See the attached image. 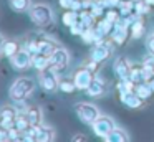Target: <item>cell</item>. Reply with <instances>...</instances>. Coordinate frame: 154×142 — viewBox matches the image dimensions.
Masks as SVG:
<instances>
[{"mask_svg": "<svg viewBox=\"0 0 154 142\" xmlns=\"http://www.w3.org/2000/svg\"><path fill=\"white\" fill-rule=\"evenodd\" d=\"M17 114H18V109L15 107V106L4 104L2 107H0V121H5V119H12V121H15Z\"/></svg>", "mask_w": 154, "mask_h": 142, "instance_id": "23", "label": "cell"}, {"mask_svg": "<svg viewBox=\"0 0 154 142\" xmlns=\"http://www.w3.org/2000/svg\"><path fill=\"white\" fill-rule=\"evenodd\" d=\"M5 140H8V129L0 125V142H5Z\"/></svg>", "mask_w": 154, "mask_h": 142, "instance_id": "33", "label": "cell"}, {"mask_svg": "<svg viewBox=\"0 0 154 142\" xmlns=\"http://www.w3.org/2000/svg\"><path fill=\"white\" fill-rule=\"evenodd\" d=\"M71 5H73V0H60V7L65 10H71Z\"/></svg>", "mask_w": 154, "mask_h": 142, "instance_id": "36", "label": "cell"}, {"mask_svg": "<svg viewBox=\"0 0 154 142\" xmlns=\"http://www.w3.org/2000/svg\"><path fill=\"white\" fill-rule=\"evenodd\" d=\"M88 137L85 134H75L73 137H71V142H86Z\"/></svg>", "mask_w": 154, "mask_h": 142, "instance_id": "34", "label": "cell"}, {"mask_svg": "<svg viewBox=\"0 0 154 142\" xmlns=\"http://www.w3.org/2000/svg\"><path fill=\"white\" fill-rule=\"evenodd\" d=\"M147 83H149V84H151V88H152V91H154V74L151 76L149 79H147Z\"/></svg>", "mask_w": 154, "mask_h": 142, "instance_id": "38", "label": "cell"}, {"mask_svg": "<svg viewBox=\"0 0 154 142\" xmlns=\"http://www.w3.org/2000/svg\"><path fill=\"white\" fill-rule=\"evenodd\" d=\"M8 140H23V132H22L17 125L10 127L8 129Z\"/></svg>", "mask_w": 154, "mask_h": 142, "instance_id": "31", "label": "cell"}, {"mask_svg": "<svg viewBox=\"0 0 154 142\" xmlns=\"http://www.w3.org/2000/svg\"><path fill=\"white\" fill-rule=\"evenodd\" d=\"M118 10H119L121 17L128 15V13L134 12V2H133V0H121L119 5H118Z\"/></svg>", "mask_w": 154, "mask_h": 142, "instance_id": "28", "label": "cell"}, {"mask_svg": "<svg viewBox=\"0 0 154 142\" xmlns=\"http://www.w3.org/2000/svg\"><path fill=\"white\" fill-rule=\"evenodd\" d=\"M104 18H108L109 22L116 23L118 20L121 18V13H119V10H116V8H106V12H104Z\"/></svg>", "mask_w": 154, "mask_h": 142, "instance_id": "32", "label": "cell"}, {"mask_svg": "<svg viewBox=\"0 0 154 142\" xmlns=\"http://www.w3.org/2000/svg\"><path fill=\"white\" fill-rule=\"evenodd\" d=\"M129 30H131V36H133V38H139V36H143V33H144V22L139 18L137 22H134L133 25L129 26Z\"/></svg>", "mask_w": 154, "mask_h": 142, "instance_id": "27", "label": "cell"}, {"mask_svg": "<svg viewBox=\"0 0 154 142\" xmlns=\"http://www.w3.org/2000/svg\"><path fill=\"white\" fill-rule=\"evenodd\" d=\"M106 140H109V142H128L129 140V135H128V132L124 131V129L114 127L113 131H111V134L106 137Z\"/></svg>", "mask_w": 154, "mask_h": 142, "instance_id": "21", "label": "cell"}, {"mask_svg": "<svg viewBox=\"0 0 154 142\" xmlns=\"http://www.w3.org/2000/svg\"><path fill=\"white\" fill-rule=\"evenodd\" d=\"M78 13H80V12H75V10H66V12L63 13V18H61V20H63V23L66 26H71L78 20Z\"/></svg>", "mask_w": 154, "mask_h": 142, "instance_id": "30", "label": "cell"}, {"mask_svg": "<svg viewBox=\"0 0 154 142\" xmlns=\"http://www.w3.org/2000/svg\"><path fill=\"white\" fill-rule=\"evenodd\" d=\"M113 26H114L113 22H109L108 18H103V20H100V22L94 25V30H96V33L101 36V38H106V36L111 35V30H113Z\"/></svg>", "mask_w": 154, "mask_h": 142, "instance_id": "18", "label": "cell"}, {"mask_svg": "<svg viewBox=\"0 0 154 142\" xmlns=\"http://www.w3.org/2000/svg\"><path fill=\"white\" fill-rule=\"evenodd\" d=\"M55 135H57V132H55L53 127L40 124V127H38L37 140H38V142H51V140H55Z\"/></svg>", "mask_w": 154, "mask_h": 142, "instance_id": "17", "label": "cell"}, {"mask_svg": "<svg viewBox=\"0 0 154 142\" xmlns=\"http://www.w3.org/2000/svg\"><path fill=\"white\" fill-rule=\"evenodd\" d=\"M33 91H35V81L32 78L23 76V78H18L12 83L10 89H8V96H10L15 102H18V101L28 99L33 94Z\"/></svg>", "mask_w": 154, "mask_h": 142, "instance_id": "1", "label": "cell"}, {"mask_svg": "<svg viewBox=\"0 0 154 142\" xmlns=\"http://www.w3.org/2000/svg\"><path fill=\"white\" fill-rule=\"evenodd\" d=\"M154 73L147 71L146 66L143 63H133L131 65V73H129V79H133L134 83H143V81H147V79L152 76Z\"/></svg>", "mask_w": 154, "mask_h": 142, "instance_id": "13", "label": "cell"}, {"mask_svg": "<svg viewBox=\"0 0 154 142\" xmlns=\"http://www.w3.org/2000/svg\"><path fill=\"white\" fill-rule=\"evenodd\" d=\"M58 89L66 92V94H71V92H75V89H76V84H75V81L70 78H61L60 84H58Z\"/></svg>", "mask_w": 154, "mask_h": 142, "instance_id": "25", "label": "cell"}, {"mask_svg": "<svg viewBox=\"0 0 154 142\" xmlns=\"http://www.w3.org/2000/svg\"><path fill=\"white\" fill-rule=\"evenodd\" d=\"M134 91L139 94L141 99H144V101H147V99H151V96L154 94L152 88H151V84L147 81H143V83H137L136 88H134Z\"/></svg>", "mask_w": 154, "mask_h": 142, "instance_id": "19", "label": "cell"}, {"mask_svg": "<svg viewBox=\"0 0 154 142\" xmlns=\"http://www.w3.org/2000/svg\"><path fill=\"white\" fill-rule=\"evenodd\" d=\"M93 78H94L93 73H91L86 66L78 68L73 74V81H75V84H76V89H81V91H86V88L90 86V83L93 81Z\"/></svg>", "mask_w": 154, "mask_h": 142, "instance_id": "10", "label": "cell"}, {"mask_svg": "<svg viewBox=\"0 0 154 142\" xmlns=\"http://www.w3.org/2000/svg\"><path fill=\"white\" fill-rule=\"evenodd\" d=\"M146 3H149L151 7H154V0H146Z\"/></svg>", "mask_w": 154, "mask_h": 142, "instance_id": "40", "label": "cell"}, {"mask_svg": "<svg viewBox=\"0 0 154 142\" xmlns=\"http://www.w3.org/2000/svg\"><path fill=\"white\" fill-rule=\"evenodd\" d=\"M30 20L40 28H47L53 23V10L47 3H33L28 10Z\"/></svg>", "mask_w": 154, "mask_h": 142, "instance_id": "2", "label": "cell"}, {"mask_svg": "<svg viewBox=\"0 0 154 142\" xmlns=\"http://www.w3.org/2000/svg\"><path fill=\"white\" fill-rule=\"evenodd\" d=\"M32 66H35L38 71H43V69H47L50 66V58L42 55V53H37V55L32 56Z\"/></svg>", "mask_w": 154, "mask_h": 142, "instance_id": "22", "label": "cell"}, {"mask_svg": "<svg viewBox=\"0 0 154 142\" xmlns=\"http://www.w3.org/2000/svg\"><path fill=\"white\" fill-rule=\"evenodd\" d=\"M134 12L137 15H146L151 12V5L146 3V0H139V2H134Z\"/></svg>", "mask_w": 154, "mask_h": 142, "instance_id": "29", "label": "cell"}, {"mask_svg": "<svg viewBox=\"0 0 154 142\" xmlns=\"http://www.w3.org/2000/svg\"><path fill=\"white\" fill-rule=\"evenodd\" d=\"M37 45H38V53L48 56V58H50V56L55 53V50L60 46L53 38H48V36H38V38H37Z\"/></svg>", "mask_w": 154, "mask_h": 142, "instance_id": "15", "label": "cell"}, {"mask_svg": "<svg viewBox=\"0 0 154 142\" xmlns=\"http://www.w3.org/2000/svg\"><path fill=\"white\" fill-rule=\"evenodd\" d=\"M118 98H119V101L129 109H137V107H141V106L144 104V99H141L139 94H137L134 89L133 91H121V92H118Z\"/></svg>", "mask_w": 154, "mask_h": 142, "instance_id": "11", "label": "cell"}, {"mask_svg": "<svg viewBox=\"0 0 154 142\" xmlns=\"http://www.w3.org/2000/svg\"><path fill=\"white\" fill-rule=\"evenodd\" d=\"M68 63H70V53H68V50L58 46L55 50V53L50 56V68H53L57 73H60L68 66Z\"/></svg>", "mask_w": 154, "mask_h": 142, "instance_id": "8", "label": "cell"}, {"mask_svg": "<svg viewBox=\"0 0 154 142\" xmlns=\"http://www.w3.org/2000/svg\"><path fill=\"white\" fill-rule=\"evenodd\" d=\"M146 46H147V50H149V53H154V35H151L149 38H147Z\"/></svg>", "mask_w": 154, "mask_h": 142, "instance_id": "37", "label": "cell"}, {"mask_svg": "<svg viewBox=\"0 0 154 142\" xmlns=\"http://www.w3.org/2000/svg\"><path fill=\"white\" fill-rule=\"evenodd\" d=\"M17 51H20V45L15 40H5L4 46H2V55L7 56V58H12Z\"/></svg>", "mask_w": 154, "mask_h": 142, "instance_id": "20", "label": "cell"}, {"mask_svg": "<svg viewBox=\"0 0 154 142\" xmlns=\"http://www.w3.org/2000/svg\"><path fill=\"white\" fill-rule=\"evenodd\" d=\"M4 41H5V40H4V36L0 35V55H2V46H4Z\"/></svg>", "mask_w": 154, "mask_h": 142, "instance_id": "39", "label": "cell"}, {"mask_svg": "<svg viewBox=\"0 0 154 142\" xmlns=\"http://www.w3.org/2000/svg\"><path fill=\"white\" fill-rule=\"evenodd\" d=\"M10 63L15 69H18V71L28 69L32 66V53L28 51V50H20V51H17L10 58Z\"/></svg>", "mask_w": 154, "mask_h": 142, "instance_id": "9", "label": "cell"}, {"mask_svg": "<svg viewBox=\"0 0 154 142\" xmlns=\"http://www.w3.org/2000/svg\"><path fill=\"white\" fill-rule=\"evenodd\" d=\"M38 81H40V86L45 89L47 92H55L58 89V84H60V79H58V73L55 71L53 68L48 66L47 69L40 71V76H38Z\"/></svg>", "mask_w": 154, "mask_h": 142, "instance_id": "4", "label": "cell"}, {"mask_svg": "<svg viewBox=\"0 0 154 142\" xmlns=\"http://www.w3.org/2000/svg\"><path fill=\"white\" fill-rule=\"evenodd\" d=\"M91 127H93L94 135H98V137H101V139L106 140V137L111 134V131L116 127V124H114V121L109 117V116H101L100 114V117L91 124Z\"/></svg>", "mask_w": 154, "mask_h": 142, "instance_id": "5", "label": "cell"}, {"mask_svg": "<svg viewBox=\"0 0 154 142\" xmlns=\"http://www.w3.org/2000/svg\"><path fill=\"white\" fill-rule=\"evenodd\" d=\"M111 53H113V41L111 40H103L101 43H96L93 46L90 59H93L96 63H103L111 56Z\"/></svg>", "mask_w": 154, "mask_h": 142, "instance_id": "6", "label": "cell"}, {"mask_svg": "<svg viewBox=\"0 0 154 142\" xmlns=\"http://www.w3.org/2000/svg\"><path fill=\"white\" fill-rule=\"evenodd\" d=\"M15 125H17L22 132H25L32 124H30V121H28V117H27V114H25V112H18L17 117H15Z\"/></svg>", "mask_w": 154, "mask_h": 142, "instance_id": "26", "label": "cell"}, {"mask_svg": "<svg viewBox=\"0 0 154 142\" xmlns=\"http://www.w3.org/2000/svg\"><path fill=\"white\" fill-rule=\"evenodd\" d=\"M25 114H27V117H28V121H30L32 125H40L42 124L43 111H42L40 106H28L27 111H25Z\"/></svg>", "mask_w": 154, "mask_h": 142, "instance_id": "16", "label": "cell"}, {"mask_svg": "<svg viewBox=\"0 0 154 142\" xmlns=\"http://www.w3.org/2000/svg\"><path fill=\"white\" fill-rule=\"evenodd\" d=\"M8 5L14 12H28L32 7V0H8Z\"/></svg>", "mask_w": 154, "mask_h": 142, "instance_id": "24", "label": "cell"}, {"mask_svg": "<svg viewBox=\"0 0 154 142\" xmlns=\"http://www.w3.org/2000/svg\"><path fill=\"white\" fill-rule=\"evenodd\" d=\"M100 65H101V63H96V61H93V59H91V61H90V65H88L86 68L90 69L91 73H96L98 69H100Z\"/></svg>", "mask_w": 154, "mask_h": 142, "instance_id": "35", "label": "cell"}, {"mask_svg": "<svg viewBox=\"0 0 154 142\" xmlns=\"http://www.w3.org/2000/svg\"><path fill=\"white\" fill-rule=\"evenodd\" d=\"M152 35H154V32H152Z\"/></svg>", "mask_w": 154, "mask_h": 142, "instance_id": "41", "label": "cell"}, {"mask_svg": "<svg viewBox=\"0 0 154 142\" xmlns=\"http://www.w3.org/2000/svg\"><path fill=\"white\" fill-rule=\"evenodd\" d=\"M75 112L80 117L81 122H86V124H93L98 117H100V109L98 106H94L93 102H76L75 104Z\"/></svg>", "mask_w": 154, "mask_h": 142, "instance_id": "3", "label": "cell"}, {"mask_svg": "<svg viewBox=\"0 0 154 142\" xmlns=\"http://www.w3.org/2000/svg\"><path fill=\"white\" fill-rule=\"evenodd\" d=\"M131 65H133V63H131L126 56H119L113 65V71H114V74H116V78L118 79H129Z\"/></svg>", "mask_w": 154, "mask_h": 142, "instance_id": "12", "label": "cell"}, {"mask_svg": "<svg viewBox=\"0 0 154 142\" xmlns=\"http://www.w3.org/2000/svg\"><path fill=\"white\" fill-rule=\"evenodd\" d=\"M106 91H108L106 81L103 78H98V76H94L93 81L90 83V86L86 88L88 96H91V98H101V96L106 94Z\"/></svg>", "mask_w": 154, "mask_h": 142, "instance_id": "14", "label": "cell"}, {"mask_svg": "<svg viewBox=\"0 0 154 142\" xmlns=\"http://www.w3.org/2000/svg\"><path fill=\"white\" fill-rule=\"evenodd\" d=\"M129 33H131L129 25H128V23L123 20V17H121V18L114 23L113 30H111V35H109L111 36V41H113L114 45H123V43H126Z\"/></svg>", "mask_w": 154, "mask_h": 142, "instance_id": "7", "label": "cell"}]
</instances>
